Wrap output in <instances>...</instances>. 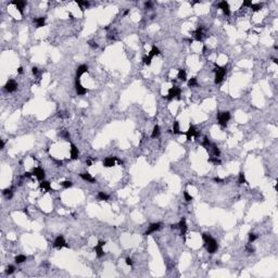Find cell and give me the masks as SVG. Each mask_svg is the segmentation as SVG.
<instances>
[{
    "instance_id": "1",
    "label": "cell",
    "mask_w": 278,
    "mask_h": 278,
    "mask_svg": "<svg viewBox=\"0 0 278 278\" xmlns=\"http://www.w3.org/2000/svg\"><path fill=\"white\" fill-rule=\"evenodd\" d=\"M180 93H182V89H180L179 87H177V86H174V87L170 88V90H168V94H167V96H165L164 98H166L167 100H172L174 98L179 99Z\"/></svg>"
},
{
    "instance_id": "2",
    "label": "cell",
    "mask_w": 278,
    "mask_h": 278,
    "mask_svg": "<svg viewBox=\"0 0 278 278\" xmlns=\"http://www.w3.org/2000/svg\"><path fill=\"white\" fill-rule=\"evenodd\" d=\"M204 242H205V247H206V250H208L209 253H214V252L217 250V248H218L217 242L215 241V239H213L212 237H210Z\"/></svg>"
},
{
    "instance_id": "3",
    "label": "cell",
    "mask_w": 278,
    "mask_h": 278,
    "mask_svg": "<svg viewBox=\"0 0 278 278\" xmlns=\"http://www.w3.org/2000/svg\"><path fill=\"white\" fill-rule=\"evenodd\" d=\"M214 72L216 73V75H215V84H219V83L223 81V78H224V76L226 74V67L225 66H218V65H217L216 68L214 70Z\"/></svg>"
},
{
    "instance_id": "4",
    "label": "cell",
    "mask_w": 278,
    "mask_h": 278,
    "mask_svg": "<svg viewBox=\"0 0 278 278\" xmlns=\"http://www.w3.org/2000/svg\"><path fill=\"white\" fill-rule=\"evenodd\" d=\"M217 119H218L219 125L223 126V127H225V126L227 125L228 121L230 120V113L229 112H220L218 114V116H217Z\"/></svg>"
},
{
    "instance_id": "5",
    "label": "cell",
    "mask_w": 278,
    "mask_h": 278,
    "mask_svg": "<svg viewBox=\"0 0 278 278\" xmlns=\"http://www.w3.org/2000/svg\"><path fill=\"white\" fill-rule=\"evenodd\" d=\"M53 246H54L56 248H59V249H61V248H63V247L68 248V246L66 245V242H65V239H64V237H63V236L57 237L56 240H54Z\"/></svg>"
},
{
    "instance_id": "6",
    "label": "cell",
    "mask_w": 278,
    "mask_h": 278,
    "mask_svg": "<svg viewBox=\"0 0 278 278\" xmlns=\"http://www.w3.org/2000/svg\"><path fill=\"white\" fill-rule=\"evenodd\" d=\"M16 88H18V84H16V82L13 81V79L8 81L7 84L4 85V89L7 90L8 93H13V91L16 90Z\"/></svg>"
},
{
    "instance_id": "7",
    "label": "cell",
    "mask_w": 278,
    "mask_h": 278,
    "mask_svg": "<svg viewBox=\"0 0 278 278\" xmlns=\"http://www.w3.org/2000/svg\"><path fill=\"white\" fill-rule=\"evenodd\" d=\"M104 245H105V241H99L98 245L93 248V250H94V252H96V254H97L98 257H102L103 255H104V252H103V246Z\"/></svg>"
},
{
    "instance_id": "8",
    "label": "cell",
    "mask_w": 278,
    "mask_h": 278,
    "mask_svg": "<svg viewBox=\"0 0 278 278\" xmlns=\"http://www.w3.org/2000/svg\"><path fill=\"white\" fill-rule=\"evenodd\" d=\"M185 135L187 136V140H191L192 137H196V138H197V137L199 136V133H198V130L196 129V127H194V126L190 125L189 129L187 130V133H185Z\"/></svg>"
},
{
    "instance_id": "9",
    "label": "cell",
    "mask_w": 278,
    "mask_h": 278,
    "mask_svg": "<svg viewBox=\"0 0 278 278\" xmlns=\"http://www.w3.org/2000/svg\"><path fill=\"white\" fill-rule=\"evenodd\" d=\"M33 175L36 176L38 180H44L46 174H45V171L42 170V168H40V167H35V168L33 170Z\"/></svg>"
},
{
    "instance_id": "10",
    "label": "cell",
    "mask_w": 278,
    "mask_h": 278,
    "mask_svg": "<svg viewBox=\"0 0 278 278\" xmlns=\"http://www.w3.org/2000/svg\"><path fill=\"white\" fill-rule=\"evenodd\" d=\"M160 227H161V223H153V224H151L150 226H149L148 230L145 233L146 236H149V235H151L152 233H155L156 230H159Z\"/></svg>"
},
{
    "instance_id": "11",
    "label": "cell",
    "mask_w": 278,
    "mask_h": 278,
    "mask_svg": "<svg viewBox=\"0 0 278 278\" xmlns=\"http://www.w3.org/2000/svg\"><path fill=\"white\" fill-rule=\"evenodd\" d=\"M75 87H76V93L77 94L82 96V94H85L87 93V89L85 87H83L81 85V82H79V78H76V83H75Z\"/></svg>"
},
{
    "instance_id": "12",
    "label": "cell",
    "mask_w": 278,
    "mask_h": 278,
    "mask_svg": "<svg viewBox=\"0 0 278 278\" xmlns=\"http://www.w3.org/2000/svg\"><path fill=\"white\" fill-rule=\"evenodd\" d=\"M116 160H117V157H115V156H109L103 161V166H105V167H112V166L115 165Z\"/></svg>"
},
{
    "instance_id": "13",
    "label": "cell",
    "mask_w": 278,
    "mask_h": 278,
    "mask_svg": "<svg viewBox=\"0 0 278 278\" xmlns=\"http://www.w3.org/2000/svg\"><path fill=\"white\" fill-rule=\"evenodd\" d=\"M218 8L222 9V11L224 12L226 15H229L230 14V8H229V4L227 1H222L218 3Z\"/></svg>"
},
{
    "instance_id": "14",
    "label": "cell",
    "mask_w": 278,
    "mask_h": 278,
    "mask_svg": "<svg viewBox=\"0 0 278 278\" xmlns=\"http://www.w3.org/2000/svg\"><path fill=\"white\" fill-rule=\"evenodd\" d=\"M88 72V66L85 64L83 65H79L78 67H77V71H76V78H81V76L83 75L84 73Z\"/></svg>"
},
{
    "instance_id": "15",
    "label": "cell",
    "mask_w": 278,
    "mask_h": 278,
    "mask_svg": "<svg viewBox=\"0 0 278 278\" xmlns=\"http://www.w3.org/2000/svg\"><path fill=\"white\" fill-rule=\"evenodd\" d=\"M178 227L180 228V231H182V236L185 237L186 233H187V224H186V218H185V217H183L182 220L179 222Z\"/></svg>"
},
{
    "instance_id": "16",
    "label": "cell",
    "mask_w": 278,
    "mask_h": 278,
    "mask_svg": "<svg viewBox=\"0 0 278 278\" xmlns=\"http://www.w3.org/2000/svg\"><path fill=\"white\" fill-rule=\"evenodd\" d=\"M79 176H81L84 180H86V182H88V183H96V179H94L93 177L91 176L89 173H88V172H85V173L79 174Z\"/></svg>"
},
{
    "instance_id": "17",
    "label": "cell",
    "mask_w": 278,
    "mask_h": 278,
    "mask_svg": "<svg viewBox=\"0 0 278 278\" xmlns=\"http://www.w3.org/2000/svg\"><path fill=\"white\" fill-rule=\"evenodd\" d=\"M70 153H71V159H73V160L78 159V149L76 148L75 145H71Z\"/></svg>"
},
{
    "instance_id": "18",
    "label": "cell",
    "mask_w": 278,
    "mask_h": 278,
    "mask_svg": "<svg viewBox=\"0 0 278 278\" xmlns=\"http://www.w3.org/2000/svg\"><path fill=\"white\" fill-rule=\"evenodd\" d=\"M34 22H36V26L38 28L44 27L46 25V18H44V16H40V18H37V19L34 20Z\"/></svg>"
},
{
    "instance_id": "19",
    "label": "cell",
    "mask_w": 278,
    "mask_h": 278,
    "mask_svg": "<svg viewBox=\"0 0 278 278\" xmlns=\"http://www.w3.org/2000/svg\"><path fill=\"white\" fill-rule=\"evenodd\" d=\"M193 35H194V39H196L197 41H201L202 40V35H203L202 27H198L197 31H194Z\"/></svg>"
},
{
    "instance_id": "20",
    "label": "cell",
    "mask_w": 278,
    "mask_h": 278,
    "mask_svg": "<svg viewBox=\"0 0 278 278\" xmlns=\"http://www.w3.org/2000/svg\"><path fill=\"white\" fill-rule=\"evenodd\" d=\"M40 188L44 189V190H46V191H53V189H51L50 183L47 182V180H41V183H40Z\"/></svg>"
},
{
    "instance_id": "21",
    "label": "cell",
    "mask_w": 278,
    "mask_h": 278,
    "mask_svg": "<svg viewBox=\"0 0 278 278\" xmlns=\"http://www.w3.org/2000/svg\"><path fill=\"white\" fill-rule=\"evenodd\" d=\"M12 3L15 5L16 9L19 10V12L22 14L23 13V9H24V7H25V1H13Z\"/></svg>"
},
{
    "instance_id": "22",
    "label": "cell",
    "mask_w": 278,
    "mask_h": 278,
    "mask_svg": "<svg viewBox=\"0 0 278 278\" xmlns=\"http://www.w3.org/2000/svg\"><path fill=\"white\" fill-rule=\"evenodd\" d=\"M177 77L179 78V81L186 82L187 81V73H186V71L183 70V68H180V70L178 71V75H177Z\"/></svg>"
},
{
    "instance_id": "23",
    "label": "cell",
    "mask_w": 278,
    "mask_h": 278,
    "mask_svg": "<svg viewBox=\"0 0 278 278\" xmlns=\"http://www.w3.org/2000/svg\"><path fill=\"white\" fill-rule=\"evenodd\" d=\"M157 54H160V50H159V48L156 47V46H152V48H151V50H150V52H149V56L150 57H153L154 56H157Z\"/></svg>"
},
{
    "instance_id": "24",
    "label": "cell",
    "mask_w": 278,
    "mask_h": 278,
    "mask_svg": "<svg viewBox=\"0 0 278 278\" xmlns=\"http://www.w3.org/2000/svg\"><path fill=\"white\" fill-rule=\"evenodd\" d=\"M14 261H15V263H18V264H21V263H23V262H25V261H26V256L23 255V254H20V255L15 256Z\"/></svg>"
},
{
    "instance_id": "25",
    "label": "cell",
    "mask_w": 278,
    "mask_h": 278,
    "mask_svg": "<svg viewBox=\"0 0 278 278\" xmlns=\"http://www.w3.org/2000/svg\"><path fill=\"white\" fill-rule=\"evenodd\" d=\"M109 197L107 193H104V192H102V191H100V192L98 193V199L99 200H101V201H107V200H109Z\"/></svg>"
},
{
    "instance_id": "26",
    "label": "cell",
    "mask_w": 278,
    "mask_h": 278,
    "mask_svg": "<svg viewBox=\"0 0 278 278\" xmlns=\"http://www.w3.org/2000/svg\"><path fill=\"white\" fill-rule=\"evenodd\" d=\"M159 135H160V127L157 125H155V126H154V128H153V131H152L151 137H152V138H156Z\"/></svg>"
},
{
    "instance_id": "27",
    "label": "cell",
    "mask_w": 278,
    "mask_h": 278,
    "mask_svg": "<svg viewBox=\"0 0 278 278\" xmlns=\"http://www.w3.org/2000/svg\"><path fill=\"white\" fill-rule=\"evenodd\" d=\"M197 85H198V83H197V78H196V77H192V78L189 79L188 87H196Z\"/></svg>"
},
{
    "instance_id": "28",
    "label": "cell",
    "mask_w": 278,
    "mask_h": 278,
    "mask_svg": "<svg viewBox=\"0 0 278 278\" xmlns=\"http://www.w3.org/2000/svg\"><path fill=\"white\" fill-rule=\"evenodd\" d=\"M14 271H15V267H14L13 265H9L7 266V268H5V274L7 275H11L14 273Z\"/></svg>"
},
{
    "instance_id": "29",
    "label": "cell",
    "mask_w": 278,
    "mask_h": 278,
    "mask_svg": "<svg viewBox=\"0 0 278 278\" xmlns=\"http://www.w3.org/2000/svg\"><path fill=\"white\" fill-rule=\"evenodd\" d=\"M61 185H62V187H63V188L68 189V188H71V187L73 186V183L71 182V180H65V182H63Z\"/></svg>"
},
{
    "instance_id": "30",
    "label": "cell",
    "mask_w": 278,
    "mask_h": 278,
    "mask_svg": "<svg viewBox=\"0 0 278 278\" xmlns=\"http://www.w3.org/2000/svg\"><path fill=\"white\" fill-rule=\"evenodd\" d=\"M76 3L78 4V5H81V7H82V10H84V9H83V7H85V8H88V7H89V2H88V1H81V0H77Z\"/></svg>"
},
{
    "instance_id": "31",
    "label": "cell",
    "mask_w": 278,
    "mask_h": 278,
    "mask_svg": "<svg viewBox=\"0 0 278 278\" xmlns=\"http://www.w3.org/2000/svg\"><path fill=\"white\" fill-rule=\"evenodd\" d=\"M3 194L4 196H7V198L8 199H11V198H12V189H9V188H7V189H4L3 190Z\"/></svg>"
},
{
    "instance_id": "32",
    "label": "cell",
    "mask_w": 278,
    "mask_h": 278,
    "mask_svg": "<svg viewBox=\"0 0 278 278\" xmlns=\"http://www.w3.org/2000/svg\"><path fill=\"white\" fill-rule=\"evenodd\" d=\"M173 133L174 134H180L178 122H174V124H173Z\"/></svg>"
},
{
    "instance_id": "33",
    "label": "cell",
    "mask_w": 278,
    "mask_h": 278,
    "mask_svg": "<svg viewBox=\"0 0 278 278\" xmlns=\"http://www.w3.org/2000/svg\"><path fill=\"white\" fill-rule=\"evenodd\" d=\"M246 183V176L245 174L242 173H239V178H238V184H245Z\"/></svg>"
},
{
    "instance_id": "34",
    "label": "cell",
    "mask_w": 278,
    "mask_h": 278,
    "mask_svg": "<svg viewBox=\"0 0 278 278\" xmlns=\"http://www.w3.org/2000/svg\"><path fill=\"white\" fill-rule=\"evenodd\" d=\"M250 9H252L253 11H260L261 9H262V4H260V3H252L251 4V7H250Z\"/></svg>"
},
{
    "instance_id": "35",
    "label": "cell",
    "mask_w": 278,
    "mask_h": 278,
    "mask_svg": "<svg viewBox=\"0 0 278 278\" xmlns=\"http://www.w3.org/2000/svg\"><path fill=\"white\" fill-rule=\"evenodd\" d=\"M151 62H152V57H150L149 54H148V56H146L144 58V63L146 65H150Z\"/></svg>"
},
{
    "instance_id": "36",
    "label": "cell",
    "mask_w": 278,
    "mask_h": 278,
    "mask_svg": "<svg viewBox=\"0 0 278 278\" xmlns=\"http://www.w3.org/2000/svg\"><path fill=\"white\" fill-rule=\"evenodd\" d=\"M209 162H211V163H214V164H220V161L218 159H217V156H212V157H210V159H209Z\"/></svg>"
},
{
    "instance_id": "37",
    "label": "cell",
    "mask_w": 278,
    "mask_h": 278,
    "mask_svg": "<svg viewBox=\"0 0 278 278\" xmlns=\"http://www.w3.org/2000/svg\"><path fill=\"white\" fill-rule=\"evenodd\" d=\"M256 238H257V236H256L255 234H252V233H250V234H249V242L252 243V242L254 241V240L256 239Z\"/></svg>"
},
{
    "instance_id": "38",
    "label": "cell",
    "mask_w": 278,
    "mask_h": 278,
    "mask_svg": "<svg viewBox=\"0 0 278 278\" xmlns=\"http://www.w3.org/2000/svg\"><path fill=\"white\" fill-rule=\"evenodd\" d=\"M184 197H185V200H186L187 202H190L191 200H192V197H191L190 194L188 193V191H185V192H184Z\"/></svg>"
},
{
    "instance_id": "39",
    "label": "cell",
    "mask_w": 278,
    "mask_h": 278,
    "mask_svg": "<svg viewBox=\"0 0 278 278\" xmlns=\"http://www.w3.org/2000/svg\"><path fill=\"white\" fill-rule=\"evenodd\" d=\"M251 4H252V2L250 1V0H246V1H243V3H242V7H241V8H243V7H249V8H250V7H251Z\"/></svg>"
},
{
    "instance_id": "40",
    "label": "cell",
    "mask_w": 278,
    "mask_h": 278,
    "mask_svg": "<svg viewBox=\"0 0 278 278\" xmlns=\"http://www.w3.org/2000/svg\"><path fill=\"white\" fill-rule=\"evenodd\" d=\"M88 45H89L90 47H93V48H98V45H97L94 41H93V40H89V41H88Z\"/></svg>"
},
{
    "instance_id": "41",
    "label": "cell",
    "mask_w": 278,
    "mask_h": 278,
    "mask_svg": "<svg viewBox=\"0 0 278 278\" xmlns=\"http://www.w3.org/2000/svg\"><path fill=\"white\" fill-rule=\"evenodd\" d=\"M125 261H126V264H127L128 266H131V265H133V261H131L130 257H126Z\"/></svg>"
},
{
    "instance_id": "42",
    "label": "cell",
    "mask_w": 278,
    "mask_h": 278,
    "mask_svg": "<svg viewBox=\"0 0 278 278\" xmlns=\"http://www.w3.org/2000/svg\"><path fill=\"white\" fill-rule=\"evenodd\" d=\"M31 72H33L34 75H36V74H38V68H37L36 66H34L33 68H31Z\"/></svg>"
},
{
    "instance_id": "43",
    "label": "cell",
    "mask_w": 278,
    "mask_h": 278,
    "mask_svg": "<svg viewBox=\"0 0 278 278\" xmlns=\"http://www.w3.org/2000/svg\"><path fill=\"white\" fill-rule=\"evenodd\" d=\"M145 5H146V8H147V9H150V8L152 7V3H151L150 1H148V2H146V3H145Z\"/></svg>"
},
{
    "instance_id": "44",
    "label": "cell",
    "mask_w": 278,
    "mask_h": 278,
    "mask_svg": "<svg viewBox=\"0 0 278 278\" xmlns=\"http://www.w3.org/2000/svg\"><path fill=\"white\" fill-rule=\"evenodd\" d=\"M31 175H33V173H30V172H26V173H25V177H28V178H30V177H31Z\"/></svg>"
},
{
    "instance_id": "45",
    "label": "cell",
    "mask_w": 278,
    "mask_h": 278,
    "mask_svg": "<svg viewBox=\"0 0 278 278\" xmlns=\"http://www.w3.org/2000/svg\"><path fill=\"white\" fill-rule=\"evenodd\" d=\"M86 164H87V166H91L93 162H91V160H87V161H86Z\"/></svg>"
},
{
    "instance_id": "46",
    "label": "cell",
    "mask_w": 278,
    "mask_h": 278,
    "mask_svg": "<svg viewBox=\"0 0 278 278\" xmlns=\"http://www.w3.org/2000/svg\"><path fill=\"white\" fill-rule=\"evenodd\" d=\"M0 148H1V149L4 148V141H3V140H1V141H0Z\"/></svg>"
},
{
    "instance_id": "47",
    "label": "cell",
    "mask_w": 278,
    "mask_h": 278,
    "mask_svg": "<svg viewBox=\"0 0 278 278\" xmlns=\"http://www.w3.org/2000/svg\"><path fill=\"white\" fill-rule=\"evenodd\" d=\"M214 180H215V182H217V183H223V179L217 178V177H215V178H214Z\"/></svg>"
},
{
    "instance_id": "48",
    "label": "cell",
    "mask_w": 278,
    "mask_h": 278,
    "mask_svg": "<svg viewBox=\"0 0 278 278\" xmlns=\"http://www.w3.org/2000/svg\"><path fill=\"white\" fill-rule=\"evenodd\" d=\"M247 249H248V251L250 252V253H251V252H253V251H254V249H253V248H251V247H247Z\"/></svg>"
},
{
    "instance_id": "49",
    "label": "cell",
    "mask_w": 278,
    "mask_h": 278,
    "mask_svg": "<svg viewBox=\"0 0 278 278\" xmlns=\"http://www.w3.org/2000/svg\"><path fill=\"white\" fill-rule=\"evenodd\" d=\"M18 72H19L20 74H22V73H23V67H19V68H18Z\"/></svg>"
},
{
    "instance_id": "50",
    "label": "cell",
    "mask_w": 278,
    "mask_h": 278,
    "mask_svg": "<svg viewBox=\"0 0 278 278\" xmlns=\"http://www.w3.org/2000/svg\"><path fill=\"white\" fill-rule=\"evenodd\" d=\"M273 61H274L275 64H278V60L277 59H273Z\"/></svg>"
},
{
    "instance_id": "51",
    "label": "cell",
    "mask_w": 278,
    "mask_h": 278,
    "mask_svg": "<svg viewBox=\"0 0 278 278\" xmlns=\"http://www.w3.org/2000/svg\"><path fill=\"white\" fill-rule=\"evenodd\" d=\"M24 213H25V214H27V215H28V211H27V209H26V208L24 209Z\"/></svg>"
},
{
    "instance_id": "52",
    "label": "cell",
    "mask_w": 278,
    "mask_h": 278,
    "mask_svg": "<svg viewBox=\"0 0 278 278\" xmlns=\"http://www.w3.org/2000/svg\"><path fill=\"white\" fill-rule=\"evenodd\" d=\"M128 12H129V10H126L125 12H124V15H127V14H128Z\"/></svg>"
}]
</instances>
